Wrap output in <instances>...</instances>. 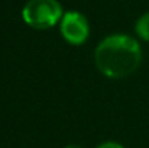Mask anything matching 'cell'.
<instances>
[{"mask_svg":"<svg viewBox=\"0 0 149 148\" xmlns=\"http://www.w3.org/2000/svg\"><path fill=\"white\" fill-rule=\"evenodd\" d=\"M99 70L110 79H123L138 70L142 61V49L129 35H111L104 38L94 52Z\"/></svg>","mask_w":149,"mask_h":148,"instance_id":"cell-1","label":"cell"},{"mask_svg":"<svg viewBox=\"0 0 149 148\" xmlns=\"http://www.w3.org/2000/svg\"><path fill=\"white\" fill-rule=\"evenodd\" d=\"M61 34L67 42L81 45L87 41L90 34L88 22L78 12H67L61 20Z\"/></svg>","mask_w":149,"mask_h":148,"instance_id":"cell-3","label":"cell"},{"mask_svg":"<svg viewBox=\"0 0 149 148\" xmlns=\"http://www.w3.org/2000/svg\"><path fill=\"white\" fill-rule=\"evenodd\" d=\"M135 29H136V34H138L142 39L149 41V12L145 13V15H142V16L138 19Z\"/></svg>","mask_w":149,"mask_h":148,"instance_id":"cell-4","label":"cell"},{"mask_svg":"<svg viewBox=\"0 0 149 148\" xmlns=\"http://www.w3.org/2000/svg\"><path fill=\"white\" fill-rule=\"evenodd\" d=\"M62 16V7L56 0H29L23 10V20L35 29H48Z\"/></svg>","mask_w":149,"mask_h":148,"instance_id":"cell-2","label":"cell"},{"mask_svg":"<svg viewBox=\"0 0 149 148\" xmlns=\"http://www.w3.org/2000/svg\"><path fill=\"white\" fill-rule=\"evenodd\" d=\"M97 148H125V147L120 145V144H117V142H104V144L99 145Z\"/></svg>","mask_w":149,"mask_h":148,"instance_id":"cell-5","label":"cell"},{"mask_svg":"<svg viewBox=\"0 0 149 148\" xmlns=\"http://www.w3.org/2000/svg\"><path fill=\"white\" fill-rule=\"evenodd\" d=\"M65 148H81V147H78V145H68V147H65Z\"/></svg>","mask_w":149,"mask_h":148,"instance_id":"cell-6","label":"cell"}]
</instances>
